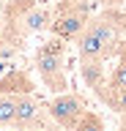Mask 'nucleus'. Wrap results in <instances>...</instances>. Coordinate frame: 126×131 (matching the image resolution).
Instances as JSON below:
<instances>
[{"label":"nucleus","instance_id":"nucleus-1","mask_svg":"<svg viewBox=\"0 0 126 131\" xmlns=\"http://www.w3.org/2000/svg\"><path fill=\"white\" fill-rule=\"evenodd\" d=\"M126 33V14L115 6L104 8L101 14L91 16L82 33L77 36V55L80 60H107L115 57L118 44Z\"/></svg>","mask_w":126,"mask_h":131},{"label":"nucleus","instance_id":"nucleus-2","mask_svg":"<svg viewBox=\"0 0 126 131\" xmlns=\"http://www.w3.org/2000/svg\"><path fill=\"white\" fill-rule=\"evenodd\" d=\"M63 60H66V41L58 38V36H52L50 41H44L41 47L36 49V55H33L36 71L41 77L44 88H50L52 93H63L69 88Z\"/></svg>","mask_w":126,"mask_h":131},{"label":"nucleus","instance_id":"nucleus-3","mask_svg":"<svg viewBox=\"0 0 126 131\" xmlns=\"http://www.w3.org/2000/svg\"><path fill=\"white\" fill-rule=\"evenodd\" d=\"M88 19H91V11H88L85 0H63L58 6V11L52 14L50 33L63 41H77V36L82 33Z\"/></svg>","mask_w":126,"mask_h":131},{"label":"nucleus","instance_id":"nucleus-4","mask_svg":"<svg viewBox=\"0 0 126 131\" xmlns=\"http://www.w3.org/2000/svg\"><path fill=\"white\" fill-rule=\"evenodd\" d=\"M47 115H50V120L55 123V126L77 131V123H80V117L85 115V101L77 96V93H69V90L55 93V96L47 101Z\"/></svg>","mask_w":126,"mask_h":131},{"label":"nucleus","instance_id":"nucleus-5","mask_svg":"<svg viewBox=\"0 0 126 131\" xmlns=\"http://www.w3.org/2000/svg\"><path fill=\"white\" fill-rule=\"evenodd\" d=\"M44 117H50V115H47V106H44L33 93H19L17 96V120H14L17 128L44 126Z\"/></svg>","mask_w":126,"mask_h":131},{"label":"nucleus","instance_id":"nucleus-6","mask_svg":"<svg viewBox=\"0 0 126 131\" xmlns=\"http://www.w3.org/2000/svg\"><path fill=\"white\" fill-rule=\"evenodd\" d=\"M80 71H82L85 85L96 93V98H104L107 93V71H104V60H80Z\"/></svg>","mask_w":126,"mask_h":131},{"label":"nucleus","instance_id":"nucleus-7","mask_svg":"<svg viewBox=\"0 0 126 131\" xmlns=\"http://www.w3.org/2000/svg\"><path fill=\"white\" fill-rule=\"evenodd\" d=\"M0 93H11V96H19V93H33V82L25 71H8L6 77H0Z\"/></svg>","mask_w":126,"mask_h":131},{"label":"nucleus","instance_id":"nucleus-8","mask_svg":"<svg viewBox=\"0 0 126 131\" xmlns=\"http://www.w3.org/2000/svg\"><path fill=\"white\" fill-rule=\"evenodd\" d=\"M17 120V96L0 93V126H14Z\"/></svg>","mask_w":126,"mask_h":131},{"label":"nucleus","instance_id":"nucleus-9","mask_svg":"<svg viewBox=\"0 0 126 131\" xmlns=\"http://www.w3.org/2000/svg\"><path fill=\"white\" fill-rule=\"evenodd\" d=\"M107 88L110 90H123L126 88V63L118 60V66L107 74Z\"/></svg>","mask_w":126,"mask_h":131},{"label":"nucleus","instance_id":"nucleus-10","mask_svg":"<svg viewBox=\"0 0 126 131\" xmlns=\"http://www.w3.org/2000/svg\"><path fill=\"white\" fill-rule=\"evenodd\" d=\"M85 128H104V120H101L99 115H93L91 109H85V115L77 123V131H85Z\"/></svg>","mask_w":126,"mask_h":131},{"label":"nucleus","instance_id":"nucleus-11","mask_svg":"<svg viewBox=\"0 0 126 131\" xmlns=\"http://www.w3.org/2000/svg\"><path fill=\"white\" fill-rule=\"evenodd\" d=\"M115 57H118V60H123V63H126V38L121 41V44H118V52H115Z\"/></svg>","mask_w":126,"mask_h":131},{"label":"nucleus","instance_id":"nucleus-12","mask_svg":"<svg viewBox=\"0 0 126 131\" xmlns=\"http://www.w3.org/2000/svg\"><path fill=\"white\" fill-rule=\"evenodd\" d=\"M107 6H118V3H123V0H104Z\"/></svg>","mask_w":126,"mask_h":131},{"label":"nucleus","instance_id":"nucleus-13","mask_svg":"<svg viewBox=\"0 0 126 131\" xmlns=\"http://www.w3.org/2000/svg\"><path fill=\"white\" fill-rule=\"evenodd\" d=\"M121 126H123V128H126V112L121 115Z\"/></svg>","mask_w":126,"mask_h":131}]
</instances>
